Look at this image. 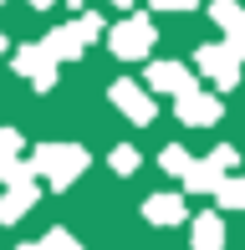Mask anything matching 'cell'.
I'll list each match as a JSON object with an SVG mask.
<instances>
[{
	"label": "cell",
	"mask_w": 245,
	"mask_h": 250,
	"mask_svg": "<svg viewBox=\"0 0 245 250\" xmlns=\"http://www.w3.org/2000/svg\"><path fill=\"white\" fill-rule=\"evenodd\" d=\"M148 214H153V220H179L184 209H179V199H153V204H148Z\"/></svg>",
	"instance_id": "obj_3"
},
{
	"label": "cell",
	"mask_w": 245,
	"mask_h": 250,
	"mask_svg": "<svg viewBox=\"0 0 245 250\" xmlns=\"http://www.w3.org/2000/svg\"><path fill=\"white\" fill-rule=\"evenodd\" d=\"M153 82H159V87L169 82V92H189V77L179 72V66H159V72H153Z\"/></svg>",
	"instance_id": "obj_1"
},
{
	"label": "cell",
	"mask_w": 245,
	"mask_h": 250,
	"mask_svg": "<svg viewBox=\"0 0 245 250\" xmlns=\"http://www.w3.org/2000/svg\"><path fill=\"white\" fill-rule=\"evenodd\" d=\"M220 199H225V204H245V184H225Z\"/></svg>",
	"instance_id": "obj_5"
},
{
	"label": "cell",
	"mask_w": 245,
	"mask_h": 250,
	"mask_svg": "<svg viewBox=\"0 0 245 250\" xmlns=\"http://www.w3.org/2000/svg\"><path fill=\"white\" fill-rule=\"evenodd\" d=\"M194 245H199V250H215V245H220V225H215V220H199Z\"/></svg>",
	"instance_id": "obj_2"
},
{
	"label": "cell",
	"mask_w": 245,
	"mask_h": 250,
	"mask_svg": "<svg viewBox=\"0 0 245 250\" xmlns=\"http://www.w3.org/2000/svg\"><path fill=\"white\" fill-rule=\"evenodd\" d=\"M215 112H220L215 102H199V97H184V118H204V123H209V118H215Z\"/></svg>",
	"instance_id": "obj_4"
},
{
	"label": "cell",
	"mask_w": 245,
	"mask_h": 250,
	"mask_svg": "<svg viewBox=\"0 0 245 250\" xmlns=\"http://www.w3.org/2000/svg\"><path fill=\"white\" fill-rule=\"evenodd\" d=\"M159 5H163V0H159ZM169 5H174V10H184V5H189V0H169Z\"/></svg>",
	"instance_id": "obj_6"
}]
</instances>
